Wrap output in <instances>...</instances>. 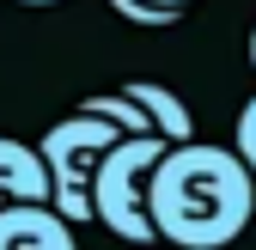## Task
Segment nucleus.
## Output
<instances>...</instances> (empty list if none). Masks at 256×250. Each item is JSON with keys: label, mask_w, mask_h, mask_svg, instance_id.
Masks as SVG:
<instances>
[{"label": "nucleus", "mask_w": 256, "mask_h": 250, "mask_svg": "<svg viewBox=\"0 0 256 250\" xmlns=\"http://www.w3.org/2000/svg\"><path fill=\"white\" fill-rule=\"evenodd\" d=\"M0 250H80V238L55 214V202H6L0 208Z\"/></svg>", "instance_id": "20e7f679"}, {"label": "nucleus", "mask_w": 256, "mask_h": 250, "mask_svg": "<svg viewBox=\"0 0 256 250\" xmlns=\"http://www.w3.org/2000/svg\"><path fill=\"white\" fill-rule=\"evenodd\" d=\"M122 92L146 110V122H152L165 140H196V116H189V104L177 98L171 86H158V80H128Z\"/></svg>", "instance_id": "423d86ee"}, {"label": "nucleus", "mask_w": 256, "mask_h": 250, "mask_svg": "<svg viewBox=\"0 0 256 250\" xmlns=\"http://www.w3.org/2000/svg\"><path fill=\"white\" fill-rule=\"evenodd\" d=\"M80 110H92V116H104V122H116L122 134H158L152 122H146V110H140L134 98H128L122 86H116V92H86V98H80Z\"/></svg>", "instance_id": "0eeeda50"}, {"label": "nucleus", "mask_w": 256, "mask_h": 250, "mask_svg": "<svg viewBox=\"0 0 256 250\" xmlns=\"http://www.w3.org/2000/svg\"><path fill=\"white\" fill-rule=\"evenodd\" d=\"M171 140L165 134H122L98 171H92V220L122 244H152V214H146V183L152 165Z\"/></svg>", "instance_id": "f03ea898"}, {"label": "nucleus", "mask_w": 256, "mask_h": 250, "mask_svg": "<svg viewBox=\"0 0 256 250\" xmlns=\"http://www.w3.org/2000/svg\"><path fill=\"white\" fill-rule=\"evenodd\" d=\"M152 238L177 250H226L256 220V177L232 146L171 140L146 183Z\"/></svg>", "instance_id": "f257e3e1"}, {"label": "nucleus", "mask_w": 256, "mask_h": 250, "mask_svg": "<svg viewBox=\"0 0 256 250\" xmlns=\"http://www.w3.org/2000/svg\"><path fill=\"white\" fill-rule=\"evenodd\" d=\"M116 140H122V128L92 116V110H74V116L49 122V134L37 140L43 171H49V202L68 226H92V171H98V159Z\"/></svg>", "instance_id": "7ed1b4c3"}, {"label": "nucleus", "mask_w": 256, "mask_h": 250, "mask_svg": "<svg viewBox=\"0 0 256 250\" xmlns=\"http://www.w3.org/2000/svg\"><path fill=\"white\" fill-rule=\"evenodd\" d=\"M250 74H256V24H250Z\"/></svg>", "instance_id": "9d476101"}, {"label": "nucleus", "mask_w": 256, "mask_h": 250, "mask_svg": "<svg viewBox=\"0 0 256 250\" xmlns=\"http://www.w3.org/2000/svg\"><path fill=\"white\" fill-rule=\"evenodd\" d=\"M158 6H183V12H189V6H196V0H158Z\"/></svg>", "instance_id": "9b49d317"}, {"label": "nucleus", "mask_w": 256, "mask_h": 250, "mask_svg": "<svg viewBox=\"0 0 256 250\" xmlns=\"http://www.w3.org/2000/svg\"><path fill=\"white\" fill-rule=\"evenodd\" d=\"M6 202H49V171H43V152L30 140L0 134V208Z\"/></svg>", "instance_id": "39448f33"}, {"label": "nucleus", "mask_w": 256, "mask_h": 250, "mask_svg": "<svg viewBox=\"0 0 256 250\" xmlns=\"http://www.w3.org/2000/svg\"><path fill=\"white\" fill-rule=\"evenodd\" d=\"M232 152L250 165V177H256V92H250V104L238 110V122H232Z\"/></svg>", "instance_id": "1a4fd4ad"}, {"label": "nucleus", "mask_w": 256, "mask_h": 250, "mask_svg": "<svg viewBox=\"0 0 256 250\" xmlns=\"http://www.w3.org/2000/svg\"><path fill=\"white\" fill-rule=\"evenodd\" d=\"M18 6H61V0H18Z\"/></svg>", "instance_id": "f8f14e48"}, {"label": "nucleus", "mask_w": 256, "mask_h": 250, "mask_svg": "<svg viewBox=\"0 0 256 250\" xmlns=\"http://www.w3.org/2000/svg\"><path fill=\"white\" fill-rule=\"evenodd\" d=\"M110 12L128 18V24H140V30H171L183 18V6H158V0H110Z\"/></svg>", "instance_id": "6e6552de"}]
</instances>
